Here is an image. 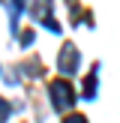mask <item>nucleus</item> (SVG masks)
<instances>
[{
    "mask_svg": "<svg viewBox=\"0 0 120 123\" xmlns=\"http://www.w3.org/2000/svg\"><path fill=\"white\" fill-rule=\"evenodd\" d=\"M51 96H54V108H57V111H66V108L75 105V93H72V84L66 81V78L51 81Z\"/></svg>",
    "mask_w": 120,
    "mask_h": 123,
    "instance_id": "1",
    "label": "nucleus"
},
{
    "mask_svg": "<svg viewBox=\"0 0 120 123\" xmlns=\"http://www.w3.org/2000/svg\"><path fill=\"white\" fill-rule=\"evenodd\" d=\"M57 66H60V75H75V69H78L75 45H63V51H60V57H57Z\"/></svg>",
    "mask_w": 120,
    "mask_h": 123,
    "instance_id": "2",
    "label": "nucleus"
},
{
    "mask_svg": "<svg viewBox=\"0 0 120 123\" xmlns=\"http://www.w3.org/2000/svg\"><path fill=\"white\" fill-rule=\"evenodd\" d=\"M93 96H96V66L87 75V81H84V99H93Z\"/></svg>",
    "mask_w": 120,
    "mask_h": 123,
    "instance_id": "3",
    "label": "nucleus"
},
{
    "mask_svg": "<svg viewBox=\"0 0 120 123\" xmlns=\"http://www.w3.org/2000/svg\"><path fill=\"white\" fill-rule=\"evenodd\" d=\"M6 117H9V102H6L3 96H0V123H3Z\"/></svg>",
    "mask_w": 120,
    "mask_h": 123,
    "instance_id": "4",
    "label": "nucleus"
},
{
    "mask_svg": "<svg viewBox=\"0 0 120 123\" xmlns=\"http://www.w3.org/2000/svg\"><path fill=\"white\" fill-rule=\"evenodd\" d=\"M63 123H87V120H84V117H81V114H69V117H66Z\"/></svg>",
    "mask_w": 120,
    "mask_h": 123,
    "instance_id": "5",
    "label": "nucleus"
},
{
    "mask_svg": "<svg viewBox=\"0 0 120 123\" xmlns=\"http://www.w3.org/2000/svg\"><path fill=\"white\" fill-rule=\"evenodd\" d=\"M30 39H33V30H24L21 33V45H30Z\"/></svg>",
    "mask_w": 120,
    "mask_h": 123,
    "instance_id": "6",
    "label": "nucleus"
}]
</instances>
